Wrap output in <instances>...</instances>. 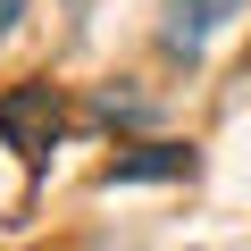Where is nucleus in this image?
Instances as JSON below:
<instances>
[{
    "instance_id": "3",
    "label": "nucleus",
    "mask_w": 251,
    "mask_h": 251,
    "mask_svg": "<svg viewBox=\"0 0 251 251\" xmlns=\"http://www.w3.org/2000/svg\"><path fill=\"white\" fill-rule=\"evenodd\" d=\"M159 176H193V143H143L100 168V184H159Z\"/></svg>"
},
{
    "instance_id": "4",
    "label": "nucleus",
    "mask_w": 251,
    "mask_h": 251,
    "mask_svg": "<svg viewBox=\"0 0 251 251\" xmlns=\"http://www.w3.org/2000/svg\"><path fill=\"white\" fill-rule=\"evenodd\" d=\"M17 17H25V0H0V42L17 34Z\"/></svg>"
},
{
    "instance_id": "2",
    "label": "nucleus",
    "mask_w": 251,
    "mask_h": 251,
    "mask_svg": "<svg viewBox=\"0 0 251 251\" xmlns=\"http://www.w3.org/2000/svg\"><path fill=\"white\" fill-rule=\"evenodd\" d=\"M234 9V0H168V25H159V42H168V59H201V42L218 34V17Z\"/></svg>"
},
{
    "instance_id": "1",
    "label": "nucleus",
    "mask_w": 251,
    "mask_h": 251,
    "mask_svg": "<svg viewBox=\"0 0 251 251\" xmlns=\"http://www.w3.org/2000/svg\"><path fill=\"white\" fill-rule=\"evenodd\" d=\"M59 134H67V92H59L50 75H25V84H9V92H0V143H9L34 176L50 168Z\"/></svg>"
}]
</instances>
